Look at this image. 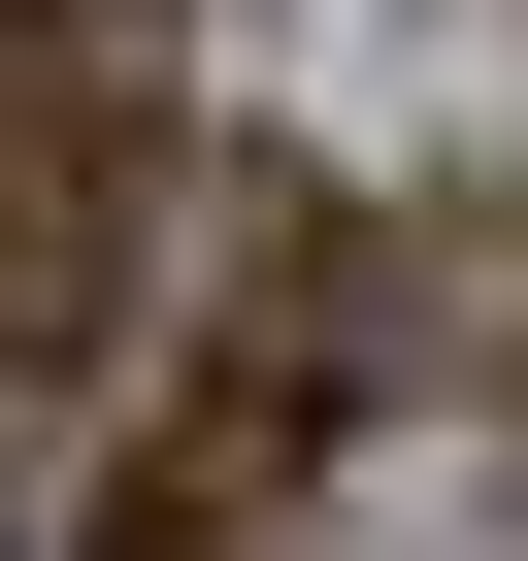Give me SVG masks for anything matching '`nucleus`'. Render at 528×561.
Returning <instances> with one entry per match:
<instances>
[{
  "label": "nucleus",
  "mask_w": 528,
  "mask_h": 561,
  "mask_svg": "<svg viewBox=\"0 0 528 561\" xmlns=\"http://www.w3.org/2000/svg\"><path fill=\"white\" fill-rule=\"evenodd\" d=\"M298 462H331V298L264 264V298L165 364V430L100 462V561H264V528H298Z\"/></svg>",
  "instance_id": "2"
},
{
  "label": "nucleus",
  "mask_w": 528,
  "mask_h": 561,
  "mask_svg": "<svg viewBox=\"0 0 528 561\" xmlns=\"http://www.w3.org/2000/svg\"><path fill=\"white\" fill-rule=\"evenodd\" d=\"M100 264H133V67L0 34V495L67 462V364H100Z\"/></svg>",
  "instance_id": "1"
},
{
  "label": "nucleus",
  "mask_w": 528,
  "mask_h": 561,
  "mask_svg": "<svg viewBox=\"0 0 528 561\" xmlns=\"http://www.w3.org/2000/svg\"><path fill=\"white\" fill-rule=\"evenodd\" d=\"M0 34H67V67H133V34H165V0H0Z\"/></svg>",
  "instance_id": "3"
}]
</instances>
